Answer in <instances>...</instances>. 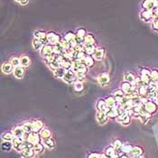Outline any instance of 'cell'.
I'll list each match as a JSON object with an SVG mask.
<instances>
[{"instance_id":"cell-33","label":"cell","mask_w":158,"mask_h":158,"mask_svg":"<svg viewBox=\"0 0 158 158\" xmlns=\"http://www.w3.org/2000/svg\"><path fill=\"white\" fill-rule=\"evenodd\" d=\"M40 135H41V138H42V139H46V138H51L52 132H51L48 128H44V129H42V130L41 131Z\"/></svg>"},{"instance_id":"cell-57","label":"cell","mask_w":158,"mask_h":158,"mask_svg":"<svg viewBox=\"0 0 158 158\" xmlns=\"http://www.w3.org/2000/svg\"><path fill=\"white\" fill-rule=\"evenodd\" d=\"M134 158H144V157H143V155H141V156H135Z\"/></svg>"},{"instance_id":"cell-48","label":"cell","mask_w":158,"mask_h":158,"mask_svg":"<svg viewBox=\"0 0 158 158\" xmlns=\"http://www.w3.org/2000/svg\"><path fill=\"white\" fill-rule=\"evenodd\" d=\"M151 79H152V81L158 82V71L156 70L151 71Z\"/></svg>"},{"instance_id":"cell-7","label":"cell","mask_w":158,"mask_h":158,"mask_svg":"<svg viewBox=\"0 0 158 158\" xmlns=\"http://www.w3.org/2000/svg\"><path fill=\"white\" fill-rule=\"evenodd\" d=\"M47 42H48V44H51V45H55L57 43H59L61 42V37L60 35L51 32V33H48L47 34Z\"/></svg>"},{"instance_id":"cell-55","label":"cell","mask_w":158,"mask_h":158,"mask_svg":"<svg viewBox=\"0 0 158 158\" xmlns=\"http://www.w3.org/2000/svg\"><path fill=\"white\" fill-rule=\"evenodd\" d=\"M120 158H131V157L126 154H120Z\"/></svg>"},{"instance_id":"cell-19","label":"cell","mask_w":158,"mask_h":158,"mask_svg":"<svg viewBox=\"0 0 158 158\" xmlns=\"http://www.w3.org/2000/svg\"><path fill=\"white\" fill-rule=\"evenodd\" d=\"M67 50H65L62 46L61 44L59 42L55 45H53V53L55 54H58V55H64L66 53Z\"/></svg>"},{"instance_id":"cell-15","label":"cell","mask_w":158,"mask_h":158,"mask_svg":"<svg viewBox=\"0 0 158 158\" xmlns=\"http://www.w3.org/2000/svg\"><path fill=\"white\" fill-rule=\"evenodd\" d=\"M105 55V50L103 48H97L93 53V58L96 61H101L104 58Z\"/></svg>"},{"instance_id":"cell-12","label":"cell","mask_w":158,"mask_h":158,"mask_svg":"<svg viewBox=\"0 0 158 158\" xmlns=\"http://www.w3.org/2000/svg\"><path fill=\"white\" fill-rule=\"evenodd\" d=\"M96 107H97L98 111H99V112L106 113L107 110L108 109V105H107V103H106V101L104 99H99L98 102H97Z\"/></svg>"},{"instance_id":"cell-13","label":"cell","mask_w":158,"mask_h":158,"mask_svg":"<svg viewBox=\"0 0 158 158\" xmlns=\"http://www.w3.org/2000/svg\"><path fill=\"white\" fill-rule=\"evenodd\" d=\"M96 49H97V47L94 43L84 44V52L87 55H93Z\"/></svg>"},{"instance_id":"cell-21","label":"cell","mask_w":158,"mask_h":158,"mask_svg":"<svg viewBox=\"0 0 158 158\" xmlns=\"http://www.w3.org/2000/svg\"><path fill=\"white\" fill-rule=\"evenodd\" d=\"M125 96H126V93L123 91L122 89H118V90H116L114 93H113V97L117 99L118 104L122 101V99L125 98Z\"/></svg>"},{"instance_id":"cell-22","label":"cell","mask_w":158,"mask_h":158,"mask_svg":"<svg viewBox=\"0 0 158 158\" xmlns=\"http://www.w3.org/2000/svg\"><path fill=\"white\" fill-rule=\"evenodd\" d=\"M105 101H106V103H107L108 108H116L118 106V104L117 99L113 96H109V97L106 98Z\"/></svg>"},{"instance_id":"cell-59","label":"cell","mask_w":158,"mask_h":158,"mask_svg":"<svg viewBox=\"0 0 158 158\" xmlns=\"http://www.w3.org/2000/svg\"><path fill=\"white\" fill-rule=\"evenodd\" d=\"M157 86H158V82H157Z\"/></svg>"},{"instance_id":"cell-51","label":"cell","mask_w":158,"mask_h":158,"mask_svg":"<svg viewBox=\"0 0 158 158\" xmlns=\"http://www.w3.org/2000/svg\"><path fill=\"white\" fill-rule=\"evenodd\" d=\"M141 75H151V71L143 68V69H141Z\"/></svg>"},{"instance_id":"cell-9","label":"cell","mask_w":158,"mask_h":158,"mask_svg":"<svg viewBox=\"0 0 158 158\" xmlns=\"http://www.w3.org/2000/svg\"><path fill=\"white\" fill-rule=\"evenodd\" d=\"M30 143H32L33 145H35V144H38V143H41V135H38V133H34V132H32L29 134L28 135V139H27Z\"/></svg>"},{"instance_id":"cell-20","label":"cell","mask_w":158,"mask_h":158,"mask_svg":"<svg viewBox=\"0 0 158 158\" xmlns=\"http://www.w3.org/2000/svg\"><path fill=\"white\" fill-rule=\"evenodd\" d=\"M42 127H43V123L41 120H35L32 122V128H33V132L34 133L41 132V129Z\"/></svg>"},{"instance_id":"cell-24","label":"cell","mask_w":158,"mask_h":158,"mask_svg":"<svg viewBox=\"0 0 158 158\" xmlns=\"http://www.w3.org/2000/svg\"><path fill=\"white\" fill-rule=\"evenodd\" d=\"M33 46H34V49L35 51H41L44 46V43L41 40L34 38V41H33Z\"/></svg>"},{"instance_id":"cell-53","label":"cell","mask_w":158,"mask_h":158,"mask_svg":"<svg viewBox=\"0 0 158 158\" xmlns=\"http://www.w3.org/2000/svg\"><path fill=\"white\" fill-rule=\"evenodd\" d=\"M152 12H153V15H154V18L158 17V7H156L154 10H152Z\"/></svg>"},{"instance_id":"cell-3","label":"cell","mask_w":158,"mask_h":158,"mask_svg":"<svg viewBox=\"0 0 158 158\" xmlns=\"http://www.w3.org/2000/svg\"><path fill=\"white\" fill-rule=\"evenodd\" d=\"M52 54H53V45L46 44V45H44L43 48L41 50V56L44 59L50 57Z\"/></svg>"},{"instance_id":"cell-27","label":"cell","mask_w":158,"mask_h":158,"mask_svg":"<svg viewBox=\"0 0 158 158\" xmlns=\"http://www.w3.org/2000/svg\"><path fill=\"white\" fill-rule=\"evenodd\" d=\"M13 68H14V66H13L10 62H5V63L2 65L1 69H2V72H3L4 73L8 74V73H10V72H12Z\"/></svg>"},{"instance_id":"cell-30","label":"cell","mask_w":158,"mask_h":158,"mask_svg":"<svg viewBox=\"0 0 158 158\" xmlns=\"http://www.w3.org/2000/svg\"><path fill=\"white\" fill-rule=\"evenodd\" d=\"M43 144H44L45 146H46L47 148H49V149H53V148H54V146H55L54 140H53L52 138H49L44 139Z\"/></svg>"},{"instance_id":"cell-44","label":"cell","mask_w":158,"mask_h":158,"mask_svg":"<svg viewBox=\"0 0 158 158\" xmlns=\"http://www.w3.org/2000/svg\"><path fill=\"white\" fill-rule=\"evenodd\" d=\"M74 89L75 91L77 92H80L84 89V86H83V83L81 81H76L75 84H74Z\"/></svg>"},{"instance_id":"cell-18","label":"cell","mask_w":158,"mask_h":158,"mask_svg":"<svg viewBox=\"0 0 158 158\" xmlns=\"http://www.w3.org/2000/svg\"><path fill=\"white\" fill-rule=\"evenodd\" d=\"M143 149L139 146H133V150L132 152L128 154L131 158H134L135 156H141L143 155Z\"/></svg>"},{"instance_id":"cell-43","label":"cell","mask_w":158,"mask_h":158,"mask_svg":"<svg viewBox=\"0 0 158 158\" xmlns=\"http://www.w3.org/2000/svg\"><path fill=\"white\" fill-rule=\"evenodd\" d=\"M60 43L61 44V46L65 49V50H70L71 48H72V46H71V43L68 42L65 38L64 39H61V42H60Z\"/></svg>"},{"instance_id":"cell-31","label":"cell","mask_w":158,"mask_h":158,"mask_svg":"<svg viewBox=\"0 0 158 158\" xmlns=\"http://www.w3.org/2000/svg\"><path fill=\"white\" fill-rule=\"evenodd\" d=\"M113 147H114L116 153L118 154H121L122 153V147H123V144L121 143L120 140H115L114 145H113Z\"/></svg>"},{"instance_id":"cell-5","label":"cell","mask_w":158,"mask_h":158,"mask_svg":"<svg viewBox=\"0 0 158 158\" xmlns=\"http://www.w3.org/2000/svg\"><path fill=\"white\" fill-rule=\"evenodd\" d=\"M72 61L67 58L64 55H60V67H62L66 70H70L72 68Z\"/></svg>"},{"instance_id":"cell-56","label":"cell","mask_w":158,"mask_h":158,"mask_svg":"<svg viewBox=\"0 0 158 158\" xmlns=\"http://www.w3.org/2000/svg\"><path fill=\"white\" fill-rule=\"evenodd\" d=\"M154 102H155V103H156V105L158 106V96H157V97L155 98V99L154 100Z\"/></svg>"},{"instance_id":"cell-47","label":"cell","mask_w":158,"mask_h":158,"mask_svg":"<svg viewBox=\"0 0 158 158\" xmlns=\"http://www.w3.org/2000/svg\"><path fill=\"white\" fill-rule=\"evenodd\" d=\"M34 151L35 153H41L43 151V145H42V143H38V144H35L34 146Z\"/></svg>"},{"instance_id":"cell-35","label":"cell","mask_w":158,"mask_h":158,"mask_svg":"<svg viewBox=\"0 0 158 158\" xmlns=\"http://www.w3.org/2000/svg\"><path fill=\"white\" fill-rule=\"evenodd\" d=\"M14 138H15V135L11 132H7L2 135V139L4 141H10L11 142V141H13Z\"/></svg>"},{"instance_id":"cell-6","label":"cell","mask_w":158,"mask_h":158,"mask_svg":"<svg viewBox=\"0 0 158 158\" xmlns=\"http://www.w3.org/2000/svg\"><path fill=\"white\" fill-rule=\"evenodd\" d=\"M140 19L146 23H150V22H153L154 20V15H153V12L152 11H149V10H143L141 13H140Z\"/></svg>"},{"instance_id":"cell-14","label":"cell","mask_w":158,"mask_h":158,"mask_svg":"<svg viewBox=\"0 0 158 158\" xmlns=\"http://www.w3.org/2000/svg\"><path fill=\"white\" fill-rule=\"evenodd\" d=\"M24 74H25V69L23 66H17V67H15L14 69V75L16 79H22L24 77Z\"/></svg>"},{"instance_id":"cell-23","label":"cell","mask_w":158,"mask_h":158,"mask_svg":"<svg viewBox=\"0 0 158 158\" xmlns=\"http://www.w3.org/2000/svg\"><path fill=\"white\" fill-rule=\"evenodd\" d=\"M67 71L68 70L64 69V68H62V67H59L54 71V76L56 78H59V79H63V77L66 74Z\"/></svg>"},{"instance_id":"cell-25","label":"cell","mask_w":158,"mask_h":158,"mask_svg":"<svg viewBox=\"0 0 158 158\" xmlns=\"http://www.w3.org/2000/svg\"><path fill=\"white\" fill-rule=\"evenodd\" d=\"M13 134L15 135V138H22L23 135H25V131L23 129L22 127H16L14 130H13Z\"/></svg>"},{"instance_id":"cell-42","label":"cell","mask_w":158,"mask_h":158,"mask_svg":"<svg viewBox=\"0 0 158 158\" xmlns=\"http://www.w3.org/2000/svg\"><path fill=\"white\" fill-rule=\"evenodd\" d=\"M95 42V38L92 34H87L84 40V44H90V43H94Z\"/></svg>"},{"instance_id":"cell-41","label":"cell","mask_w":158,"mask_h":158,"mask_svg":"<svg viewBox=\"0 0 158 158\" xmlns=\"http://www.w3.org/2000/svg\"><path fill=\"white\" fill-rule=\"evenodd\" d=\"M133 150V146L129 144H125L123 145V147H122V153L123 154H129Z\"/></svg>"},{"instance_id":"cell-54","label":"cell","mask_w":158,"mask_h":158,"mask_svg":"<svg viewBox=\"0 0 158 158\" xmlns=\"http://www.w3.org/2000/svg\"><path fill=\"white\" fill-rule=\"evenodd\" d=\"M15 1H17V2L21 3L22 5H26V4H27V3H28L29 0H15Z\"/></svg>"},{"instance_id":"cell-37","label":"cell","mask_w":158,"mask_h":158,"mask_svg":"<svg viewBox=\"0 0 158 158\" xmlns=\"http://www.w3.org/2000/svg\"><path fill=\"white\" fill-rule=\"evenodd\" d=\"M12 146H13V144H12V142H10V141H4V142L2 143V145H1L2 150H3V151H6V152L10 151L11 148H12Z\"/></svg>"},{"instance_id":"cell-1","label":"cell","mask_w":158,"mask_h":158,"mask_svg":"<svg viewBox=\"0 0 158 158\" xmlns=\"http://www.w3.org/2000/svg\"><path fill=\"white\" fill-rule=\"evenodd\" d=\"M71 69L76 73V74H80V73H84L86 74L87 71H88V67L86 66L85 63L79 61H72V68Z\"/></svg>"},{"instance_id":"cell-36","label":"cell","mask_w":158,"mask_h":158,"mask_svg":"<svg viewBox=\"0 0 158 158\" xmlns=\"http://www.w3.org/2000/svg\"><path fill=\"white\" fill-rule=\"evenodd\" d=\"M124 80H125V81H127V82H130V83L133 84L135 80V77L132 72H127L124 75Z\"/></svg>"},{"instance_id":"cell-39","label":"cell","mask_w":158,"mask_h":158,"mask_svg":"<svg viewBox=\"0 0 158 158\" xmlns=\"http://www.w3.org/2000/svg\"><path fill=\"white\" fill-rule=\"evenodd\" d=\"M23 140L22 138H15L14 139H13V141H12V144H13V147L17 151L18 150V148L20 147V146L22 145V143H23Z\"/></svg>"},{"instance_id":"cell-2","label":"cell","mask_w":158,"mask_h":158,"mask_svg":"<svg viewBox=\"0 0 158 158\" xmlns=\"http://www.w3.org/2000/svg\"><path fill=\"white\" fill-rule=\"evenodd\" d=\"M62 80L66 83H68V84H72V83L77 81V75H76V73L72 69H70V70L67 71V72L64 75V77H63Z\"/></svg>"},{"instance_id":"cell-60","label":"cell","mask_w":158,"mask_h":158,"mask_svg":"<svg viewBox=\"0 0 158 158\" xmlns=\"http://www.w3.org/2000/svg\"><path fill=\"white\" fill-rule=\"evenodd\" d=\"M157 90H158V89H157Z\"/></svg>"},{"instance_id":"cell-40","label":"cell","mask_w":158,"mask_h":158,"mask_svg":"<svg viewBox=\"0 0 158 158\" xmlns=\"http://www.w3.org/2000/svg\"><path fill=\"white\" fill-rule=\"evenodd\" d=\"M20 61H21V66H23V67H27V66H29V65H30V62H31L30 58H29L28 56H22V57L20 58Z\"/></svg>"},{"instance_id":"cell-50","label":"cell","mask_w":158,"mask_h":158,"mask_svg":"<svg viewBox=\"0 0 158 158\" xmlns=\"http://www.w3.org/2000/svg\"><path fill=\"white\" fill-rule=\"evenodd\" d=\"M152 27L154 30L155 31H158V17L154 18L152 22Z\"/></svg>"},{"instance_id":"cell-45","label":"cell","mask_w":158,"mask_h":158,"mask_svg":"<svg viewBox=\"0 0 158 158\" xmlns=\"http://www.w3.org/2000/svg\"><path fill=\"white\" fill-rule=\"evenodd\" d=\"M68 42H72V41H75L76 39V34H74L73 33H71V32H69V33H67L66 34H65V37H64Z\"/></svg>"},{"instance_id":"cell-38","label":"cell","mask_w":158,"mask_h":158,"mask_svg":"<svg viewBox=\"0 0 158 158\" xmlns=\"http://www.w3.org/2000/svg\"><path fill=\"white\" fill-rule=\"evenodd\" d=\"M23 129H24L25 133L30 134L33 132V128H32V122H25L24 125L22 126Z\"/></svg>"},{"instance_id":"cell-52","label":"cell","mask_w":158,"mask_h":158,"mask_svg":"<svg viewBox=\"0 0 158 158\" xmlns=\"http://www.w3.org/2000/svg\"><path fill=\"white\" fill-rule=\"evenodd\" d=\"M89 158H103V154H89Z\"/></svg>"},{"instance_id":"cell-8","label":"cell","mask_w":158,"mask_h":158,"mask_svg":"<svg viewBox=\"0 0 158 158\" xmlns=\"http://www.w3.org/2000/svg\"><path fill=\"white\" fill-rule=\"evenodd\" d=\"M46 37H47V34L45 33L44 31L38 30V31H35V32H34V38L41 40V41L44 43V45L48 44V42H47V38H46Z\"/></svg>"},{"instance_id":"cell-4","label":"cell","mask_w":158,"mask_h":158,"mask_svg":"<svg viewBox=\"0 0 158 158\" xmlns=\"http://www.w3.org/2000/svg\"><path fill=\"white\" fill-rule=\"evenodd\" d=\"M156 7H158V0H145L142 4V7L144 10H154Z\"/></svg>"},{"instance_id":"cell-28","label":"cell","mask_w":158,"mask_h":158,"mask_svg":"<svg viewBox=\"0 0 158 158\" xmlns=\"http://www.w3.org/2000/svg\"><path fill=\"white\" fill-rule=\"evenodd\" d=\"M106 114L110 118H117V117H118V112H117L116 108H108V109L106 112Z\"/></svg>"},{"instance_id":"cell-58","label":"cell","mask_w":158,"mask_h":158,"mask_svg":"<svg viewBox=\"0 0 158 158\" xmlns=\"http://www.w3.org/2000/svg\"><path fill=\"white\" fill-rule=\"evenodd\" d=\"M103 158H109V157H108V156H106L105 154H103Z\"/></svg>"},{"instance_id":"cell-46","label":"cell","mask_w":158,"mask_h":158,"mask_svg":"<svg viewBox=\"0 0 158 158\" xmlns=\"http://www.w3.org/2000/svg\"><path fill=\"white\" fill-rule=\"evenodd\" d=\"M10 63L14 66V67H17V66H20L21 65V61H20V59L18 57H12L10 59Z\"/></svg>"},{"instance_id":"cell-11","label":"cell","mask_w":158,"mask_h":158,"mask_svg":"<svg viewBox=\"0 0 158 158\" xmlns=\"http://www.w3.org/2000/svg\"><path fill=\"white\" fill-rule=\"evenodd\" d=\"M96 118H97V121L100 124V125H104L108 122V117L106 113L104 112H99L98 111L97 114H96Z\"/></svg>"},{"instance_id":"cell-26","label":"cell","mask_w":158,"mask_h":158,"mask_svg":"<svg viewBox=\"0 0 158 158\" xmlns=\"http://www.w3.org/2000/svg\"><path fill=\"white\" fill-rule=\"evenodd\" d=\"M34 151L33 148H26L24 151H22V156L24 158H32L34 155Z\"/></svg>"},{"instance_id":"cell-32","label":"cell","mask_w":158,"mask_h":158,"mask_svg":"<svg viewBox=\"0 0 158 158\" xmlns=\"http://www.w3.org/2000/svg\"><path fill=\"white\" fill-rule=\"evenodd\" d=\"M84 63L86 64V66L88 68L92 67L93 64H94V58L91 55H87L85 60H84Z\"/></svg>"},{"instance_id":"cell-49","label":"cell","mask_w":158,"mask_h":158,"mask_svg":"<svg viewBox=\"0 0 158 158\" xmlns=\"http://www.w3.org/2000/svg\"><path fill=\"white\" fill-rule=\"evenodd\" d=\"M130 115L129 114H127L123 119H122V121H121V123L124 125V126H127V125H129V123H130Z\"/></svg>"},{"instance_id":"cell-29","label":"cell","mask_w":158,"mask_h":158,"mask_svg":"<svg viewBox=\"0 0 158 158\" xmlns=\"http://www.w3.org/2000/svg\"><path fill=\"white\" fill-rule=\"evenodd\" d=\"M104 154L106 156L109 157V158H113V156L116 154V151H115V149H114V147H113V146H108V147H107L105 149Z\"/></svg>"},{"instance_id":"cell-17","label":"cell","mask_w":158,"mask_h":158,"mask_svg":"<svg viewBox=\"0 0 158 158\" xmlns=\"http://www.w3.org/2000/svg\"><path fill=\"white\" fill-rule=\"evenodd\" d=\"M98 81L101 86H106L110 82V80H109V77H108V74L102 73L98 77Z\"/></svg>"},{"instance_id":"cell-34","label":"cell","mask_w":158,"mask_h":158,"mask_svg":"<svg viewBox=\"0 0 158 158\" xmlns=\"http://www.w3.org/2000/svg\"><path fill=\"white\" fill-rule=\"evenodd\" d=\"M138 95H139L140 97L146 96V95H147V92H148L147 86L143 85V86H141V87L138 88Z\"/></svg>"},{"instance_id":"cell-16","label":"cell","mask_w":158,"mask_h":158,"mask_svg":"<svg viewBox=\"0 0 158 158\" xmlns=\"http://www.w3.org/2000/svg\"><path fill=\"white\" fill-rule=\"evenodd\" d=\"M157 105H156V103L155 102H154V101H152V100H149L146 105H145V108H146V109L150 113V114H152V113H154L156 110H157Z\"/></svg>"},{"instance_id":"cell-10","label":"cell","mask_w":158,"mask_h":158,"mask_svg":"<svg viewBox=\"0 0 158 158\" xmlns=\"http://www.w3.org/2000/svg\"><path fill=\"white\" fill-rule=\"evenodd\" d=\"M86 37V31L83 28H80L76 33V42L78 43H84V40Z\"/></svg>"}]
</instances>
